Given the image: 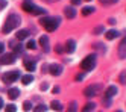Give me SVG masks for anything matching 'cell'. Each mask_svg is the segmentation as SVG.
<instances>
[{
    "label": "cell",
    "mask_w": 126,
    "mask_h": 112,
    "mask_svg": "<svg viewBox=\"0 0 126 112\" xmlns=\"http://www.w3.org/2000/svg\"><path fill=\"white\" fill-rule=\"evenodd\" d=\"M20 21H21L20 15L11 14L9 17L6 18V21H5V24H3V27H2V32H3V33H9V32H12L14 29H17V27L20 26Z\"/></svg>",
    "instance_id": "cell-1"
},
{
    "label": "cell",
    "mask_w": 126,
    "mask_h": 112,
    "mask_svg": "<svg viewBox=\"0 0 126 112\" xmlns=\"http://www.w3.org/2000/svg\"><path fill=\"white\" fill-rule=\"evenodd\" d=\"M59 23H61V18L59 17H44V18H41V24L44 26V29H46L47 32L56 30Z\"/></svg>",
    "instance_id": "cell-2"
},
{
    "label": "cell",
    "mask_w": 126,
    "mask_h": 112,
    "mask_svg": "<svg viewBox=\"0 0 126 112\" xmlns=\"http://www.w3.org/2000/svg\"><path fill=\"white\" fill-rule=\"evenodd\" d=\"M80 67H82L85 71H90V70H93L96 67V55H88L87 58L80 62Z\"/></svg>",
    "instance_id": "cell-3"
},
{
    "label": "cell",
    "mask_w": 126,
    "mask_h": 112,
    "mask_svg": "<svg viewBox=\"0 0 126 112\" xmlns=\"http://www.w3.org/2000/svg\"><path fill=\"white\" fill-rule=\"evenodd\" d=\"M102 89V85L100 83H94V85H90L84 89V96L85 97H94L99 94V91Z\"/></svg>",
    "instance_id": "cell-4"
},
{
    "label": "cell",
    "mask_w": 126,
    "mask_h": 112,
    "mask_svg": "<svg viewBox=\"0 0 126 112\" xmlns=\"http://www.w3.org/2000/svg\"><path fill=\"white\" fill-rule=\"evenodd\" d=\"M18 79H20V71H9V73H5L2 76V80L5 83H12Z\"/></svg>",
    "instance_id": "cell-5"
},
{
    "label": "cell",
    "mask_w": 126,
    "mask_h": 112,
    "mask_svg": "<svg viewBox=\"0 0 126 112\" xmlns=\"http://www.w3.org/2000/svg\"><path fill=\"white\" fill-rule=\"evenodd\" d=\"M17 59V56L15 53H8V55H3V56H0V64H3V65H8V64H14Z\"/></svg>",
    "instance_id": "cell-6"
},
{
    "label": "cell",
    "mask_w": 126,
    "mask_h": 112,
    "mask_svg": "<svg viewBox=\"0 0 126 112\" xmlns=\"http://www.w3.org/2000/svg\"><path fill=\"white\" fill-rule=\"evenodd\" d=\"M49 73L52 74V76H59V74L62 73V65H59V64L49 65Z\"/></svg>",
    "instance_id": "cell-7"
},
{
    "label": "cell",
    "mask_w": 126,
    "mask_h": 112,
    "mask_svg": "<svg viewBox=\"0 0 126 112\" xmlns=\"http://www.w3.org/2000/svg\"><path fill=\"white\" fill-rule=\"evenodd\" d=\"M119 56L122 59H126V36L122 40V42L119 45Z\"/></svg>",
    "instance_id": "cell-8"
},
{
    "label": "cell",
    "mask_w": 126,
    "mask_h": 112,
    "mask_svg": "<svg viewBox=\"0 0 126 112\" xmlns=\"http://www.w3.org/2000/svg\"><path fill=\"white\" fill-rule=\"evenodd\" d=\"M40 44H41V47H43V50L44 52H49L50 50V47H49V36H46V35H43L41 38H40Z\"/></svg>",
    "instance_id": "cell-9"
},
{
    "label": "cell",
    "mask_w": 126,
    "mask_h": 112,
    "mask_svg": "<svg viewBox=\"0 0 126 112\" xmlns=\"http://www.w3.org/2000/svg\"><path fill=\"white\" fill-rule=\"evenodd\" d=\"M21 8L24 9L26 12H31V14H32V9L35 8V5H33V2H32V0H24V2H23V5H21Z\"/></svg>",
    "instance_id": "cell-10"
},
{
    "label": "cell",
    "mask_w": 126,
    "mask_h": 112,
    "mask_svg": "<svg viewBox=\"0 0 126 112\" xmlns=\"http://www.w3.org/2000/svg\"><path fill=\"white\" fill-rule=\"evenodd\" d=\"M117 92H119V89H117V86H114V85H111V86H108V89L105 91V97H114Z\"/></svg>",
    "instance_id": "cell-11"
},
{
    "label": "cell",
    "mask_w": 126,
    "mask_h": 112,
    "mask_svg": "<svg viewBox=\"0 0 126 112\" xmlns=\"http://www.w3.org/2000/svg\"><path fill=\"white\" fill-rule=\"evenodd\" d=\"M18 96H20V89H18V88H11V89H8V97H9L11 100H15Z\"/></svg>",
    "instance_id": "cell-12"
},
{
    "label": "cell",
    "mask_w": 126,
    "mask_h": 112,
    "mask_svg": "<svg viewBox=\"0 0 126 112\" xmlns=\"http://www.w3.org/2000/svg\"><path fill=\"white\" fill-rule=\"evenodd\" d=\"M64 15L67 18H75L76 17V11H75V8H71V6H67L64 9Z\"/></svg>",
    "instance_id": "cell-13"
},
{
    "label": "cell",
    "mask_w": 126,
    "mask_h": 112,
    "mask_svg": "<svg viewBox=\"0 0 126 112\" xmlns=\"http://www.w3.org/2000/svg\"><path fill=\"white\" fill-rule=\"evenodd\" d=\"M35 67H37L35 61H32V59H26V61H24V68L28 70V71H33Z\"/></svg>",
    "instance_id": "cell-14"
},
{
    "label": "cell",
    "mask_w": 126,
    "mask_h": 112,
    "mask_svg": "<svg viewBox=\"0 0 126 112\" xmlns=\"http://www.w3.org/2000/svg\"><path fill=\"white\" fill-rule=\"evenodd\" d=\"M75 49H76V42H75V40H68V41L65 42V50H67L68 53H73Z\"/></svg>",
    "instance_id": "cell-15"
},
{
    "label": "cell",
    "mask_w": 126,
    "mask_h": 112,
    "mask_svg": "<svg viewBox=\"0 0 126 112\" xmlns=\"http://www.w3.org/2000/svg\"><path fill=\"white\" fill-rule=\"evenodd\" d=\"M119 35H120V32H117L115 29H111V30L105 32V36H106V40H114V38H117Z\"/></svg>",
    "instance_id": "cell-16"
},
{
    "label": "cell",
    "mask_w": 126,
    "mask_h": 112,
    "mask_svg": "<svg viewBox=\"0 0 126 112\" xmlns=\"http://www.w3.org/2000/svg\"><path fill=\"white\" fill-rule=\"evenodd\" d=\"M96 108V103H93V101H88V103L82 108V112H93Z\"/></svg>",
    "instance_id": "cell-17"
},
{
    "label": "cell",
    "mask_w": 126,
    "mask_h": 112,
    "mask_svg": "<svg viewBox=\"0 0 126 112\" xmlns=\"http://www.w3.org/2000/svg\"><path fill=\"white\" fill-rule=\"evenodd\" d=\"M29 30H26V29H23V30H18V32H17V38H18V40H24V38H28V36H29Z\"/></svg>",
    "instance_id": "cell-18"
},
{
    "label": "cell",
    "mask_w": 126,
    "mask_h": 112,
    "mask_svg": "<svg viewBox=\"0 0 126 112\" xmlns=\"http://www.w3.org/2000/svg\"><path fill=\"white\" fill-rule=\"evenodd\" d=\"M32 14H35V15H41V14H46V9H44V8H40V6H35V8L32 9Z\"/></svg>",
    "instance_id": "cell-19"
},
{
    "label": "cell",
    "mask_w": 126,
    "mask_h": 112,
    "mask_svg": "<svg viewBox=\"0 0 126 112\" xmlns=\"http://www.w3.org/2000/svg\"><path fill=\"white\" fill-rule=\"evenodd\" d=\"M94 12V8L93 6H85L82 8V15H90V14H93Z\"/></svg>",
    "instance_id": "cell-20"
},
{
    "label": "cell",
    "mask_w": 126,
    "mask_h": 112,
    "mask_svg": "<svg viewBox=\"0 0 126 112\" xmlns=\"http://www.w3.org/2000/svg\"><path fill=\"white\" fill-rule=\"evenodd\" d=\"M52 109H53V111H58V112H59V111H62V105H61V101H56V100H55V101H52Z\"/></svg>",
    "instance_id": "cell-21"
},
{
    "label": "cell",
    "mask_w": 126,
    "mask_h": 112,
    "mask_svg": "<svg viewBox=\"0 0 126 112\" xmlns=\"http://www.w3.org/2000/svg\"><path fill=\"white\" fill-rule=\"evenodd\" d=\"M11 47H14V50H15L17 55H18V53H23V45H21V44H14V42H11Z\"/></svg>",
    "instance_id": "cell-22"
},
{
    "label": "cell",
    "mask_w": 126,
    "mask_h": 112,
    "mask_svg": "<svg viewBox=\"0 0 126 112\" xmlns=\"http://www.w3.org/2000/svg\"><path fill=\"white\" fill-rule=\"evenodd\" d=\"M94 49H96V50H99L100 53H105V52H106V47H105L102 42H96V44H94Z\"/></svg>",
    "instance_id": "cell-23"
},
{
    "label": "cell",
    "mask_w": 126,
    "mask_h": 112,
    "mask_svg": "<svg viewBox=\"0 0 126 112\" xmlns=\"http://www.w3.org/2000/svg\"><path fill=\"white\" fill-rule=\"evenodd\" d=\"M33 80V77L31 76V74H28V76H23L21 77V82H23V85H29V83Z\"/></svg>",
    "instance_id": "cell-24"
},
{
    "label": "cell",
    "mask_w": 126,
    "mask_h": 112,
    "mask_svg": "<svg viewBox=\"0 0 126 112\" xmlns=\"http://www.w3.org/2000/svg\"><path fill=\"white\" fill-rule=\"evenodd\" d=\"M76 111H78V103H76V101H71V103L68 105L67 112H76Z\"/></svg>",
    "instance_id": "cell-25"
},
{
    "label": "cell",
    "mask_w": 126,
    "mask_h": 112,
    "mask_svg": "<svg viewBox=\"0 0 126 112\" xmlns=\"http://www.w3.org/2000/svg\"><path fill=\"white\" fill-rule=\"evenodd\" d=\"M26 47H28L29 50H35V49H37V42H35L33 40H29L28 44H26Z\"/></svg>",
    "instance_id": "cell-26"
},
{
    "label": "cell",
    "mask_w": 126,
    "mask_h": 112,
    "mask_svg": "<svg viewBox=\"0 0 126 112\" xmlns=\"http://www.w3.org/2000/svg\"><path fill=\"white\" fill-rule=\"evenodd\" d=\"M102 32H105V27H103V26H97L96 29L93 30V33H94V35H100Z\"/></svg>",
    "instance_id": "cell-27"
},
{
    "label": "cell",
    "mask_w": 126,
    "mask_h": 112,
    "mask_svg": "<svg viewBox=\"0 0 126 112\" xmlns=\"http://www.w3.org/2000/svg\"><path fill=\"white\" fill-rule=\"evenodd\" d=\"M46 109H47V108H46V105H38L33 111H35V112H46Z\"/></svg>",
    "instance_id": "cell-28"
},
{
    "label": "cell",
    "mask_w": 126,
    "mask_h": 112,
    "mask_svg": "<svg viewBox=\"0 0 126 112\" xmlns=\"http://www.w3.org/2000/svg\"><path fill=\"white\" fill-rule=\"evenodd\" d=\"M23 109L24 111H31L32 109V103H31V101H24V103H23Z\"/></svg>",
    "instance_id": "cell-29"
},
{
    "label": "cell",
    "mask_w": 126,
    "mask_h": 112,
    "mask_svg": "<svg viewBox=\"0 0 126 112\" xmlns=\"http://www.w3.org/2000/svg\"><path fill=\"white\" fill-rule=\"evenodd\" d=\"M15 111H17L15 105H8L6 106V112H15Z\"/></svg>",
    "instance_id": "cell-30"
},
{
    "label": "cell",
    "mask_w": 126,
    "mask_h": 112,
    "mask_svg": "<svg viewBox=\"0 0 126 112\" xmlns=\"http://www.w3.org/2000/svg\"><path fill=\"white\" fill-rule=\"evenodd\" d=\"M8 6V2L6 0H0V11H2V9H5Z\"/></svg>",
    "instance_id": "cell-31"
},
{
    "label": "cell",
    "mask_w": 126,
    "mask_h": 112,
    "mask_svg": "<svg viewBox=\"0 0 126 112\" xmlns=\"http://www.w3.org/2000/svg\"><path fill=\"white\" fill-rule=\"evenodd\" d=\"M103 103H105V106H111V98L110 97H105L103 98Z\"/></svg>",
    "instance_id": "cell-32"
},
{
    "label": "cell",
    "mask_w": 126,
    "mask_h": 112,
    "mask_svg": "<svg viewBox=\"0 0 126 112\" xmlns=\"http://www.w3.org/2000/svg\"><path fill=\"white\" fill-rule=\"evenodd\" d=\"M84 77H85V74H84V73H80V74H78V76H76V80H78V82H80Z\"/></svg>",
    "instance_id": "cell-33"
},
{
    "label": "cell",
    "mask_w": 126,
    "mask_h": 112,
    "mask_svg": "<svg viewBox=\"0 0 126 112\" xmlns=\"http://www.w3.org/2000/svg\"><path fill=\"white\" fill-rule=\"evenodd\" d=\"M56 52H58V53H62V52H64V47H62L61 44H58V45H56Z\"/></svg>",
    "instance_id": "cell-34"
},
{
    "label": "cell",
    "mask_w": 126,
    "mask_h": 112,
    "mask_svg": "<svg viewBox=\"0 0 126 112\" xmlns=\"http://www.w3.org/2000/svg\"><path fill=\"white\" fill-rule=\"evenodd\" d=\"M120 82L122 83H126V73H123L122 76H120Z\"/></svg>",
    "instance_id": "cell-35"
},
{
    "label": "cell",
    "mask_w": 126,
    "mask_h": 112,
    "mask_svg": "<svg viewBox=\"0 0 126 112\" xmlns=\"http://www.w3.org/2000/svg\"><path fill=\"white\" fill-rule=\"evenodd\" d=\"M3 52H5V44L0 42V55H3Z\"/></svg>",
    "instance_id": "cell-36"
},
{
    "label": "cell",
    "mask_w": 126,
    "mask_h": 112,
    "mask_svg": "<svg viewBox=\"0 0 126 112\" xmlns=\"http://www.w3.org/2000/svg\"><path fill=\"white\" fill-rule=\"evenodd\" d=\"M82 0H71V5H80Z\"/></svg>",
    "instance_id": "cell-37"
},
{
    "label": "cell",
    "mask_w": 126,
    "mask_h": 112,
    "mask_svg": "<svg viewBox=\"0 0 126 112\" xmlns=\"http://www.w3.org/2000/svg\"><path fill=\"white\" fill-rule=\"evenodd\" d=\"M49 71V65H43V73H47Z\"/></svg>",
    "instance_id": "cell-38"
},
{
    "label": "cell",
    "mask_w": 126,
    "mask_h": 112,
    "mask_svg": "<svg viewBox=\"0 0 126 112\" xmlns=\"http://www.w3.org/2000/svg\"><path fill=\"white\" fill-rule=\"evenodd\" d=\"M47 88H49L47 83H43V85H41V89H47Z\"/></svg>",
    "instance_id": "cell-39"
},
{
    "label": "cell",
    "mask_w": 126,
    "mask_h": 112,
    "mask_svg": "<svg viewBox=\"0 0 126 112\" xmlns=\"http://www.w3.org/2000/svg\"><path fill=\"white\" fill-rule=\"evenodd\" d=\"M108 23H110V24H114V23H115V18H110V20H108Z\"/></svg>",
    "instance_id": "cell-40"
},
{
    "label": "cell",
    "mask_w": 126,
    "mask_h": 112,
    "mask_svg": "<svg viewBox=\"0 0 126 112\" xmlns=\"http://www.w3.org/2000/svg\"><path fill=\"white\" fill-rule=\"evenodd\" d=\"M2 108H3V98L0 97V109H2Z\"/></svg>",
    "instance_id": "cell-41"
},
{
    "label": "cell",
    "mask_w": 126,
    "mask_h": 112,
    "mask_svg": "<svg viewBox=\"0 0 126 112\" xmlns=\"http://www.w3.org/2000/svg\"><path fill=\"white\" fill-rule=\"evenodd\" d=\"M53 92H55V94H56V92H59V88H58V86H55V88H53Z\"/></svg>",
    "instance_id": "cell-42"
},
{
    "label": "cell",
    "mask_w": 126,
    "mask_h": 112,
    "mask_svg": "<svg viewBox=\"0 0 126 112\" xmlns=\"http://www.w3.org/2000/svg\"><path fill=\"white\" fill-rule=\"evenodd\" d=\"M110 3H115V2H119V0H108Z\"/></svg>",
    "instance_id": "cell-43"
},
{
    "label": "cell",
    "mask_w": 126,
    "mask_h": 112,
    "mask_svg": "<svg viewBox=\"0 0 126 112\" xmlns=\"http://www.w3.org/2000/svg\"><path fill=\"white\" fill-rule=\"evenodd\" d=\"M46 2H49V3H53V2H56V0H46Z\"/></svg>",
    "instance_id": "cell-44"
},
{
    "label": "cell",
    "mask_w": 126,
    "mask_h": 112,
    "mask_svg": "<svg viewBox=\"0 0 126 112\" xmlns=\"http://www.w3.org/2000/svg\"><path fill=\"white\" fill-rule=\"evenodd\" d=\"M100 2H102V3H105V2H108V0H100Z\"/></svg>",
    "instance_id": "cell-45"
},
{
    "label": "cell",
    "mask_w": 126,
    "mask_h": 112,
    "mask_svg": "<svg viewBox=\"0 0 126 112\" xmlns=\"http://www.w3.org/2000/svg\"><path fill=\"white\" fill-rule=\"evenodd\" d=\"M115 112H122V111H115Z\"/></svg>",
    "instance_id": "cell-46"
},
{
    "label": "cell",
    "mask_w": 126,
    "mask_h": 112,
    "mask_svg": "<svg viewBox=\"0 0 126 112\" xmlns=\"http://www.w3.org/2000/svg\"><path fill=\"white\" fill-rule=\"evenodd\" d=\"M87 2H90V0H87Z\"/></svg>",
    "instance_id": "cell-47"
}]
</instances>
